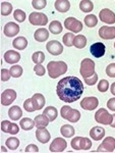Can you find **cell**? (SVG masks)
<instances>
[{
  "label": "cell",
  "instance_id": "f35d334b",
  "mask_svg": "<svg viewBox=\"0 0 115 153\" xmlns=\"http://www.w3.org/2000/svg\"><path fill=\"white\" fill-rule=\"evenodd\" d=\"M13 18L18 23H23V22H24V19H26V12L21 10V9H16L13 13Z\"/></svg>",
  "mask_w": 115,
  "mask_h": 153
},
{
  "label": "cell",
  "instance_id": "30bf717a",
  "mask_svg": "<svg viewBox=\"0 0 115 153\" xmlns=\"http://www.w3.org/2000/svg\"><path fill=\"white\" fill-rule=\"evenodd\" d=\"M46 49L52 55H60L63 52V46L57 40H51L46 44Z\"/></svg>",
  "mask_w": 115,
  "mask_h": 153
},
{
  "label": "cell",
  "instance_id": "b9f144b4",
  "mask_svg": "<svg viewBox=\"0 0 115 153\" xmlns=\"http://www.w3.org/2000/svg\"><path fill=\"white\" fill-rule=\"evenodd\" d=\"M24 108L28 112H34V111H35L36 109H35V107H34V105H33V102H32V98H31V99H27L26 101H24Z\"/></svg>",
  "mask_w": 115,
  "mask_h": 153
},
{
  "label": "cell",
  "instance_id": "ee69618b",
  "mask_svg": "<svg viewBox=\"0 0 115 153\" xmlns=\"http://www.w3.org/2000/svg\"><path fill=\"white\" fill-rule=\"evenodd\" d=\"M106 74L110 78H115V63H110L106 68Z\"/></svg>",
  "mask_w": 115,
  "mask_h": 153
},
{
  "label": "cell",
  "instance_id": "7c38bea8",
  "mask_svg": "<svg viewBox=\"0 0 115 153\" xmlns=\"http://www.w3.org/2000/svg\"><path fill=\"white\" fill-rule=\"evenodd\" d=\"M16 98V92L12 89H6L1 94V104L7 106L11 104Z\"/></svg>",
  "mask_w": 115,
  "mask_h": 153
},
{
  "label": "cell",
  "instance_id": "e575fe53",
  "mask_svg": "<svg viewBox=\"0 0 115 153\" xmlns=\"http://www.w3.org/2000/svg\"><path fill=\"white\" fill-rule=\"evenodd\" d=\"M12 11V4L9 2H2L0 6V12L2 16H9Z\"/></svg>",
  "mask_w": 115,
  "mask_h": 153
},
{
  "label": "cell",
  "instance_id": "7bdbcfd3",
  "mask_svg": "<svg viewBox=\"0 0 115 153\" xmlns=\"http://www.w3.org/2000/svg\"><path fill=\"white\" fill-rule=\"evenodd\" d=\"M97 81H98V75L96 73H95L92 76H90V78H85V83L89 86L95 85V84L97 83Z\"/></svg>",
  "mask_w": 115,
  "mask_h": 153
},
{
  "label": "cell",
  "instance_id": "f1b7e54d",
  "mask_svg": "<svg viewBox=\"0 0 115 153\" xmlns=\"http://www.w3.org/2000/svg\"><path fill=\"white\" fill-rule=\"evenodd\" d=\"M62 25H61L60 22L58 21H53L52 23L50 24V26H49V31L51 32L52 34H54V35H58V34H60L61 32H62Z\"/></svg>",
  "mask_w": 115,
  "mask_h": 153
},
{
  "label": "cell",
  "instance_id": "11a10c76",
  "mask_svg": "<svg viewBox=\"0 0 115 153\" xmlns=\"http://www.w3.org/2000/svg\"><path fill=\"white\" fill-rule=\"evenodd\" d=\"M114 48H115V43H114Z\"/></svg>",
  "mask_w": 115,
  "mask_h": 153
},
{
  "label": "cell",
  "instance_id": "f5cc1de1",
  "mask_svg": "<svg viewBox=\"0 0 115 153\" xmlns=\"http://www.w3.org/2000/svg\"><path fill=\"white\" fill-rule=\"evenodd\" d=\"M112 128H115V114H113V122H112V124L110 125Z\"/></svg>",
  "mask_w": 115,
  "mask_h": 153
},
{
  "label": "cell",
  "instance_id": "d590c367",
  "mask_svg": "<svg viewBox=\"0 0 115 153\" xmlns=\"http://www.w3.org/2000/svg\"><path fill=\"white\" fill-rule=\"evenodd\" d=\"M32 60L36 63V65H42V62L45 60V54L42 51H37L32 55Z\"/></svg>",
  "mask_w": 115,
  "mask_h": 153
},
{
  "label": "cell",
  "instance_id": "4dcf8cb0",
  "mask_svg": "<svg viewBox=\"0 0 115 153\" xmlns=\"http://www.w3.org/2000/svg\"><path fill=\"white\" fill-rule=\"evenodd\" d=\"M80 8L83 12H90L94 8V4L90 0H82L80 2Z\"/></svg>",
  "mask_w": 115,
  "mask_h": 153
},
{
  "label": "cell",
  "instance_id": "6da1fadb",
  "mask_svg": "<svg viewBox=\"0 0 115 153\" xmlns=\"http://www.w3.org/2000/svg\"><path fill=\"white\" fill-rule=\"evenodd\" d=\"M84 92V86L82 81L77 76H66L58 82L56 93L62 101L72 103L79 100Z\"/></svg>",
  "mask_w": 115,
  "mask_h": 153
},
{
  "label": "cell",
  "instance_id": "277c9868",
  "mask_svg": "<svg viewBox=\"0 0 115 153\" xmlns=\"http://www.w3.org/2000/svg\"><path fill=\"white\" fill-rule=\"evenodd\" d=\"M80 73L84 78H90L95 74V62L90 58H85L80 63Z\"/></svg>",
  "mask_w": 115,
  "mask_h": 153
},
{
  "label": "cell",
  "instance_id": "f6af8a7d",
  "mask_svg": "<svg viewBox=\"0 0 115 153\" xmlns=\"http://www.w3.org/2000/svg\"><path fill=\"white\" fill-rule=\"evenodd\" d=\"M34 71H35L37 76H44V75H45V73H46L45 68H44L42 65H36L35 68H34Z\"/></svg>",
  "mask_w": 115,
  "mask_h": 153
},
{
  "label": "cell",
  "instance_id": "3957f363",
  "mask_svg": "<svg viewBox=\"0 0 115 153\" xmlns=\"http://www.w3.org/2000/svg\"><path fill=\"white\" fill-rule=\"evenodd\" d=\"M60 114L62 118L69 120L70 123H77L80 118V112L77 109H72L70 106L64 105L61 107Z\"/></svg>",
  "mask_w": 115,
  "mask_h": 153
},
{
  "label": "cell",
  "instance_id": "8992f818",
  "mask_svg": "<svg viewBox=\"0 0 115 153\" xmlns=\"http://www.w3.org/2000/svg\"><path fill=\"white\" fill-rule=\"evenodd\" d=\"M95 120L97 123L102 125H111L113 122V115H111L105 108H100L95 113Z\"/></svg>",
  "mask_w": 115,
  "mask_h": 153
},
{
  "label": "cell",
  "instance_id": "4fadbf2b",
  "mask_svg": "<svg viewBox=\"0 0 115 153\" xmlns=\"http://www.w3.org/2000/svg\"><path fill=\"white\" fill-rule=\"evenodd\" d=\"M99 100L96 97H85L80 101V106L85 110H94L98 107Z\"/></svg>",
  "mask_w": 115,
  "mask_h": 153
},
{
  "label": "cell",
  "instance_id": "5b68a950",
  "mask_svg": "<svg viewBox=\"0 0 115 153\" xmlns=\"http://www.w3.org/2000/svg\"><path fill=\"white\" fill-rule=\"evenodd\" d=\"M72 147L74 150H89L92 147V142L88 138L75 137L72 141Z\"/></svg>",
  "mask_w": 115,
  "mask_h": 153
},
{
  "label": "cell",
  "instance_id": "2e32d148",
  "mask_svg": "<svg viewBox=\"0 0 115 153\" xmlns=\"http://www.w3.org/2000/svg\"><path fill=\"white\" fill-rule=\"evenodd\" d=\"M99 36L104 40H111L115 38V27L103 26L99 30Z\"/></svg>",
  "mask_w": 115,
  "mask_h": 153
},
{
  "label": "cell",
  "instance_id": "7a4b0ae2",
  "mask_svg": "<svg viewBox=\"0 0 115 153\" xmlns=\"http://www.w3.org/2000/svg\"><path fill=\"white\" fill-rule=\"evenodd\" d=\"M47 68L49 76L52 79H56L66 73L67 65L64 61H50L47 65Z\"/></svg>",
  "mask_w": 115,
  "mask_h": 153
},
{
  "label": "cell",
  "instance_id": "c3c4849f",
  "mask_svg": "<svg viewBox=\"0 0 115 153\" xmlns=\"http://www.w3.org/2000/svg\"><path fill=\"white\" fill-rule=\"evenodd\" d=\"M11 123H9L8 120H3L1 123V130L2 132L4 133H8V130H9V127H10Z\"/></svg>",
  "mask_w": 115,
  "mask_h": 153
},
{
  "label": "cell",
  "instance_id": "f546056e",
  "mask_svg": "<svg viewBox=\"0 0 115 153\" xmlns=\"http://www.w3.org/2000/svg\"><path fill=\"white\" fill-rule=\"evenodd\" d=\"M60 133L63 137L70 138L74 135V128H73L72 126H69V125H64V126L61 127Z\"/></svg>",
  "mask_w": 115,
  "mask_h": 153
},
{
  "label": "cell",
  "instance_id": "4316f807",
  "mask_svg": "<svg viewBox=\"0 0 115 153\" xmlns=\"http://www.w3.org/2000/svg\"><path fill=\"white\" fill-rule=\"evenodd\" d=\"M43 114H45L46 117L49 118V120H50V122H53V120L57 117L58 111H57V109H56L54 106H48V107H46L45 109H44Z\"/></svg>",
  "mask_w": 115,
  "mask_h": 153
},
{
  "label": "cell",
  "instance_id": "603a6c76",
  "mask_svg": "<svg viewBox=\"0 0 115 153\" xmlns=\"http://www.w3.org/2000/svg\"><path fill=\"white\" fill-rule=\"evenodd\" d=\"M55 9L59 12H67L70 8V3L67 0H57L54 3Z\"/></svg>",
  "mask_w": 115,
  "mask_h": 153
},
{
  "label": "cell",
  "instance_id": "816d5d0a",
  "mask_svg": "<svg viewBox=\"0 0 115 153\" xmlns=\"http://www.w3.org/2000/svg\"><path fill=\"white\" fill-rule=\"evenodd\" d=\"M110 90H111V93L115 96V82L111 85V88H110Z\"/></svg>",
  "mask_w": 115,
  "mask_h": 153
},
{
  "label": "cell",
  "instance_id": "ac0fdd59",
  "mask_svg": "<svg viewBox=\"0 0 115 153\" xmlns=\"http://www.w3.org/2000/svg\"><path fill=\"white\" fill-rule=\"evenodd\" d=\"M50 137H51L50 133L48 132V130L46 129V128L37 129V131H36V138H37V140H38L39 142L45 144V143L49 142Z\"/></svg>",
  "mask_w": 115,
  "mask_h": 153
},
{
  "label": "cell",
  "instance_id": "7dc6e473",
  "mask_svg": "<svg viewBox=\"0 0 115 153\" xmlns=\"http://www.w3.org/2000/svg\"><path fill=\"white\" fill-rule=\"evenodd\" d=\"M24 152L26 153H28V152H39V148L38 146H36V145H34V144H30V145H28V146L26 147V149H24Z\"/></svg>",
  "mask_w": 115,
  "mask_h": 153
},
{
  "label": "cell",
  "instance_id": "8d00e7d4",
  "mask_svg": "<svg viewBox=\"0 0 115 153\" xmlns=\"http://www.w3.org/2000/svg\"><path fill=\"white\" fill-rule=\"evenodd\" d=\"M74 35L72 33H66L62 38V41H63V44L67 47H70V46L73 45V40H74Z\"/></svg>",
  "mask_w": 115,
  "mask_h": 153
},
{
  "label": "cell",
  "instance_id": "e0dca14e",
  "mask_svg": "<svg viewBox=\"0 0 115 153\" xmlns=\"http://www.w3.org/2000/svg\"><path fill=\"white\" fill-rule=\"evenodd\" d=\"M19 32V26L18 24L13 23V22H9L4 26L3 29V33L4 35L7 37H13L16 36Z\"/></svg>",
  "mask_w": 115,
  "mask_h": 153
},
{
  "label": "cell",
  "instance_id": "60d3db41",
  "mask_svg": "<svg viewBox=\"0 0 115 153\" xmlns=\"http://www.w3.org/2000/svg\"><path fill=\"white\" fill-rule=\"evenodd\" d=\"M32 5L36 9H42L47 5V1L46 0H33L32 1Z\"/></svg>",
  "mask_w": 115,
  "mask_h": 153
},
{
  "label": "cell",
  "instance_id": "44dd1931",
  "mask_svg": "<svg viewBox=\"0 0 115 153\" xmlns=\"http://www.w3.org/2000/svg\"><path fill=\"white\" fill-rule=\"evenodd\" d=\"M90 136L93 140L95 141H99V140L103 139L105 136V130L102 127H94L90 131Z\"/></svg>",
  "mask_w": 115,
  "mask_h": 153
},
{
  "label": "cell",
  "instance_id": "681fc988",
  "mask_svg": "<svg viewBox=\"0 0 115 153\" xmlns=\"http://www.w3.org/2000/svg\"><path fill=\"white\" fill-rule=\"evenodd\" d=\"M18 131H19V128H18V125L11 124L10 127H9L8 133H9V134H12V135H15V134H18Z\"/></svg>",
  "mask_w": 115,
  "mask_h": 153
},
{
  "label": "cell",
  "instance_id": "74e56055",
  "mask_svg": "<svg viewBox=\"0 0 115 153\" xmlns=\"http://www.w3.org/2000/svg\"><path fill=\"white\" fill-rule=\"evenodd\" d=\"M10 75L13 78H19L23 75V68L21 65H13L10 68Z\"/></svg>",
  "mask_w": 115,
  "mask_h": 153
},
{
  "label": "cell",
  "instance_id": "ba28073f",
  "mask_svg": "<svg viewBox=\"0 0 115 153\" xmlns=\"http://www.w3.org/2000/svg\"><path fill=\"white\" fill-rule=\"evenodd\" d=\"M64 26L65 28L68 29L69 31L73 32V33H80L83 30V23L80 22L79 19H77L75 18H67L64 21Z\"/></svg>",
  "mask_w": 115,
  "mask_h": 153
},
{
  "label": "cell",
  "instance_id": "db71d44e",
  "mask_svg": "<svg viewBox=\"0 0 115 153\" xmlns=\"http://www.w3.org/2000/svg\"><path fill=\"white\" fill-rule=\"evenodd\" d=\"M0 151H1V152H7V150H6L5 147L1 146V148H0Z\"/></svg>",
  "mask_w": 115,
  "mask_h": 153
},
{
  "label": "cell",
  "instance_id": "5bb4252c",
  "mask_svg": "<svg viewBox=\"0 0 115 153\" xmlns=\"http://www.w3.org/2000/svg\"><path fill=\"white\" fill-rule=\"evenodd\" d=\"M105 51H106V47L102 42H97V43L92 44L90 47V52L96 58L102 57L105 54Z\"/></svg>",
  "mask_w": 115,
  "mask_h": 153
},
{
  "label": "cell",
  "instance_id": "d6986e66",
  "mask_svg": "<svg viewBox=\"0 0 115 153\" xmlns=\"http://www.w3.org/2000/svg\"><path fill=\"white\" fill-rule=\"evenodd\" d=\"M19 59H21V54L14 50H8L4 53V60H5L7 63L13 65V63L18 62Z\"/></svg>",
  "mask_w": 115,
  "mask_h": 153
},
{
  "label": "cell",
  "instance_id": "f907efd6",
  "mask_svg": "<svg viewBox=\"0 0 115 153\" xmlns=\"http://www.w3.org/2000/svg\"><path fill=\"white\" fill-rule=\"evenodd\" d=\"M107 107H108L110 110H112V111H115V98L109 99V101L107 102Z\"/></svg>",
  "mask_w": 115,
  "mask_h": 153
},
{
  "label": "cell",
  "instance_id": "bcb514c9",
  "mask_svg": "<svg viewBox=\"0 0 115 153\" xmlns=\"http://www.w3.org/2000/svg\"><path fill=\"white\" fill-rule=\"evenodd\" d=\"M1 81L2 82H6V81L9 80V78H10V71L6 70V68H3V70H1Z\"/></svg>",
  "mask_w": 115,
  "mask_h": 153
},
{
  "label": "cell",
  "instance_id": "9a60e30c",
  "mask_svg": "<svg viewBox=\"0 0 115 153\" xmlns=\"http://www.w3.org/2000/svg\"><path fill=\"white\" fill-rule=\"evenodd\" d=\"M99 18L103 23L106 24H114L115 23V13L108 8H103L99 13Z\"/></svg>",
  "mask_w": 115,
  "mask_h": 153
},
{
  "label": "cell",
  "instance_id": "cb8c5ba5",
  "mask_svg": "<svg viewBox=\"0 0 115 153\" xmlns=\"http://www.w3.org/2000/svg\"><path fill=\"white\" fill-rule=\"evenodd\" d=\"M34 120H35V125H36V127L38 128V129H41V128H46L49 125V123H50L49 118L46 117L45 114L37 115V117L34 118Z\"/></svg>",
  "mask_w": 115,
  "mask_h": 153
},
{
  "label": "cell",
  "instance_id": "d6a6232c",
  "mask_svg": "<svg viewBox=\"0 0 115 153\" xmlns=\"http://www.w3.org/2000/svg\"><path fill=\"white\" fill-rule=\"evenodd\" d=\"M5 144L9 150H15L19 146V140L15 137H11L6 140Z\"/></svg>",
  "mask_w": 115,
  "mask_h": 153
},
{
  "label": "cell",
  "instance_id": "7402d4cb",
  "mask_svg": "<svg viewBox=\"0 0 115 153\" xmlns=\"http://www.w3.org/2000/svg\"><path fill=\"white\" fill-rule=\"evenodd\" d=\"M34 38L38 42H45L49 38V31L47 29H38L34 34Z\"/></svg>",
  "mask_w": 115,
  "mask_h": 153
},
{
  "label": "cell",
  "instance_id": "ab89813d",
  "mask_svg": "<svg viewBox=\"0 0 115 153\" xmlns=\"http://www.w3.org/2000/svg\"><path fill=\"white\" fill-rule=\"evenodd\" d=\"M108 88H109V82L107 80H101L99 82V84H98V91L99 92H102V93H104V92H106L107 90H108Z\"/></svg>",
  "mask_w": 115,
  "mask_h": 153
},
{
  "label": "cell",
  "instance_id": "836d02e7",
  "mask_svg": "<svg viewBox=\"0 0 115 153\" xmlns=\"http://www.w3.org/2000/svg\"><path fill=\"white\" fill-rule=\"evenodd\" d=\"M85 24L89 28H93V27L97 26L98 24V19L95 14H89L85 18Z\"/></svg>",
  "mask_w": 115,
  "mask_h": 153
},
{
  "label": "cell",
  "instance_id": "1f68e13d",
  "mask_svg": "<svg viewBox=\"0 0 115 153\" xmlns=\"http://www.w3.org/2000/svg\"><path fill=\"white\" fill-rule=\"evenodd\" d=\"M87 44V38L83 35H79V36H75L74 40H73V46H75L77 48L82 49L84 48Z\"/></svg>",
  "mask_w": 115,
  "mask_h": 153
},
{
  "label": "cell",
  "instance_id": "52a82bcc",
  "mask_svg": "<svg viewBox=\"0 0 115 153\" xmlns=\"http://www.w3.org/2000/svg\"><path fill=\"white\" fill-rule=\"evenodd\" d=\"M29 21L34 26H45L48 24V18L42 12H32L29 16Z\"/></svg>",
  "mask_w": 115,
  "mask_h": 153
},
{
  "label": "cell",
  "instance_id": "9c48e42d",
  "mask_svg": "<svg viewBox=\"0 0 115 153\" xmlns=\"http://www.w3.org/2000/svg\"><path fill=\"white\" fill-rule=\"evenodd\" d=\"M115 150V139L113 137H107L102 144L98 147V152H113Z\"/></svg>",
  "mask_w": 115,
  "mask_h": 153
},
{
  "label": "cell",
  "instance_id": "83f0119b",
  "mask_svg": "<svg viewBox=\"0 0 115 153\" xmlns=\"http://www.w3.org/2000/svg\"><path fill=\"white\" fill-rule=\"evenodd\" d=\"M19 126H21V128L24 131H30L33 129L34 127H36L35 125V120H31V118L29 117H24L23 120H21V122H19Z\"/></svg>",
  "mask_w": 115,
  "mask_h": 153
},
{
  "label": "cell",
  "instance_id": "ffe728a7",
  "mask_svg": "<svg viewBox=\"0 0 115 153\" xmlns=\"http://www.w3.org/2000/svg\"><path fill=\"white\" fill-rule=\"evenodd\" d=\"M32 102H33V105L36 110H40L44 107L46 101H45V97H44L42 94L36 93V94H34V96L32 97Z\"/></svg>",
  "mask_w": 115,
  "mask_h": 153
},
{
  "label": "cell",
  "instance_id": "8fae6325",
  "mask_svg": "<svg viewBox=\"0 0 115 153\" xmlns=\"http://www.w3.org/2000/svg\"><path fill=\"white\" fill-rule=\"evenodd\" d=\"M66 147H67V143L63 138H56L50 144L49 150L51 152H62L66 149Z\"/></svg>",
  "mask_w": 115,
  "mask_h": 153
},
{
  "label": "cell",
  "instance_id": "484cf974",
  "mask_svg": "<svg viewBox=\"0 0 115 153\" xmlns=\"http://www.w3.org/2000/svg\"><path fill=\"white\" fill-rule=\"evenodd\" d=\"M12 46L18 50H24L28 46V40L24 37H18L12 42Z\"/></svg>",
  "mask_w": 115,
  "mask_h": 153
},
{
  "label": "cell",
  "instance_id": "d4e9b609",
  "mask_svg": "<svg viewBox=\"0 0 115 153\" xmlns=\"http://www.w3.org/2000/svg\"><path fill=\"white\" fill-rule=\"evenodd\" d=\"M8 115L12 120H18L21 117V115H23V110H21L18 105L11 106L8 110Z\"/></svg>",
  "mask_w": 115,
  "mask_h": 153
}]
</instances>
